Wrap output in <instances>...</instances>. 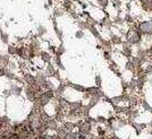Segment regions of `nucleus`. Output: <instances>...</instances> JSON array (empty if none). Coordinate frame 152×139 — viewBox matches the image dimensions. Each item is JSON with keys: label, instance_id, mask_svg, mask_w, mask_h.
<instances>
[{"label": "nucleus", "instance_id": "nucleus-1", "mask_svg": "<svg viewBox=\"0 0 152 139\" xmlns=\"http://www.w3.org/2000/svg\"><path fill=\"white\" fill-rule=\"evenodd\" d=\"M140 32L145 33V34H150L152 33V22H144L140 25Z\"/></svg>", "mask_w": 152, "mask_h": 139}, {"label": "nucleus", "instance_id": "nucleus-2", "mask_svg": "<svg viewBox=\"0 0 152 139\" xmlns=\"http://www.w3.org/2000/svg\"><path fill=\"white\" fill-rule=\"evenodd\" d=\"M127 40H128V42H131V43H133V44H136V43H139V41H140V35L136 32L132 31L127 34Z\"/></svg>", "mask_w": 152, "mask_h": 139}, {"label": "nucleus", "instance_id": "nucleus-3", "mask_svg": "<svg viewBox=\"0 0 152 139\" xmlns=\"http://www.w3.org/2000/svg\"><path fill=\"white\" fill-rule=\"evenodd\" d=\"M25 80L27 84H30V85H33L34 83H35V80H34V78L31 76V75H26L25 76Z\"/></svg>", "mask_w": 152, "mask_h": 139}, {"label": "nucleus", "instance_id": "nucleus-4", "mask_svg": "<svg viewBox=\"0 0 152 139\" xmlns=\"http://www.w3.org/2000/svg\"><path fill=\"white\" fill-rule=\"evenodd\" d=\"M89 129H90V126L88 125V123H83V126L81 127V130H82L83 132L85 131V132H88L89 131Z\"/></svg>", "mask_w": 152, "mask_h": 139}, {"label": "nucleus", "instance_id": "nucleus-5", "mask_svg": "<svg viewBox=\"0 0 152 139\" xmlns=\"http://www.w3.org/2000/svg\"><path fill=\"white\" fill-rule=\"evenodd\" d=\"M27 96H28V100H31V101H34V93L31 90V93H30V90H27Z\"/></svg>", "mask_w": 152, "mask_h": 139}, {"label": "nucleus", "instance_id": "nucleus-6", "mask_svg": "<svg viewBox=\"0 0 152 139\" xmlns=\"http://www.w3.org/2000/svg\"><path fill=\"white\" fill-rule=\"evenodd\" d=\"M42 58H43L45 60H47V61L50 60V56H48V54H45V53H42Z\"/></svg>", "mask_w": 152, "mask_h": 139}, {"label": "nucleus", "instance_id": "nucleus-7", "mask_svg": "<svg viewBox=\"0 0 152 139\" xmlns=\"http://www.w3.org/2000/svg\"><path fill=\"white\" fill-rule=\"evenodd\" d=\"M150 52H151V56H152V49H151V51H150Z\"/></svg>", "mask_w": 152, "mask_h": 139}]
</instances>
